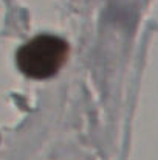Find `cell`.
<instances>
[{
	"label": "cell",
	"instance_id": "cell-1",
	"mask_svg": "<svg viewBox=\"0 0 158 160\" xmlns=\"http://www.w3.org/2000/svg\"><path fill=\"white\" fill-rule=\"evenodd\" d=\"M68 54L70 47L64 39L53 34H39L17 50L16 62L25 76L47 79L64 67Z\"/></svg>",
	"mask_w": 158,
	"mask_h": 160
}]
</instances>
